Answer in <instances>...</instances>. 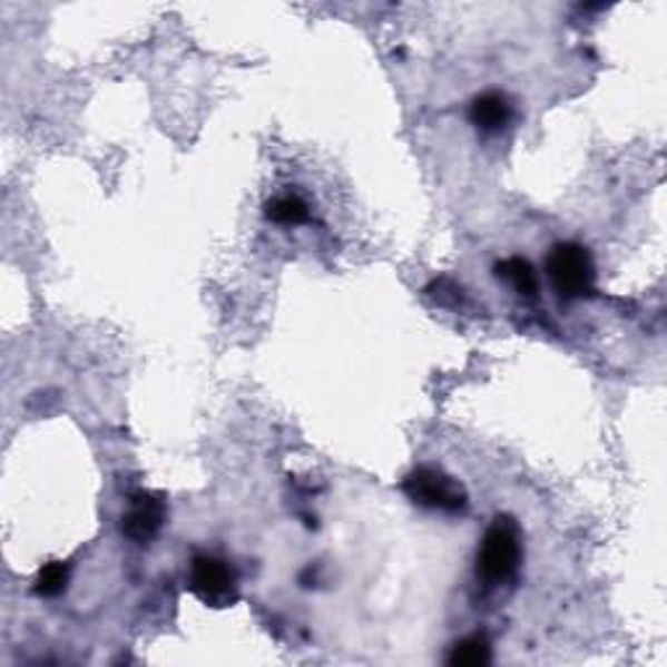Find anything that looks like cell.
<instances>
[{"label":"cell","mask_w":667,"mask_h":667,"mask_svg":"<svg viewBox=\"0 0 667 667\" xmlns=\"http://www.w3.org/2000/svg\"><path fill=\"white\" fill-rule=\"evenodd\" d=\"M167 509L165 503L159 501L157 496L151 493H134L130 496L128 511L122 513V534H126L128 540L139 542V546H147L159 534V529L165 524Z\"/></svg>","instance_id":"5"},{"label":"cell","mask_w":667,"mask_h":667,"mask_svg":"<svg viewBox=\"0 0 667 667\" xmlns=\"http://www.w3.org/2000/svg\"><path fill=\"white\" fill-rule=\"evenodd\" d=\"M490 659H493L490 641L482 634H474L451 647L447 663L454 667H482V665H490Z\"/></svg>","instance_id":"8"},{"label":"cell","mask_w":667,"mask_h":667,"mask_svg":"<svg viewBox=\"0 0 667 667\" xmlns=\"http://www.w3.org/2000/svg\"><path fill=\"white\" fill-rule=\"evenodd\" d=\"M546 272L553 282L556 293L561 297H585L595 290V258L585 245L579 243H558L550 251Z\"/></svg>","instance_id":"2"},{"label":"cell","mask_w":667,"mask_h":667,"mask_svg":"<svg viewBox=\"0 0 667 667\" xmlns=\"http://www.w3.org/2000/svg\"><path fill=\"white\" fill-rule=\"evenodd\" d=\"M68 579H71V569L63 561H52L40 569L35 579V595L40 597H58L66 592Z\"/></svg>","instance_id":"10"},{"label":"cell","mask_w":667,"mask_h":667,"mask_svg":"<svg viewBox=\"0 0 667 667\" xmlns=\"http://www.w3.org/2000/svg\"><path fill=\"white\" fill-rule=\"evenodd\" d=\"M521 563L519 527L509 517H496L478 550V577L488 587H501L517 577Z\"/></svg>","instance_id":"1"},{"label":"cell","mask_w":667,"mask_h":667,"mask_svg":"<svg viewBox=\"0 0 667 667\" xmlns=\"http://www.w3.org/2000/svg\"><path fill=\"white\" fill-rule=\"evenodd\" d=\"M470 120L485 134H496L509 126L511 120V102L501 91H485V95L474 97L470 105Z\"/></svg>","instance_id":"6"},{"label":"cell","mask_w":667,"mask_h":667,"mask_svg":"<svg viewBox=\"0 0 667 667\" xmlns=\"http://www.w3.org/2000/svg\"><path fill=\"white\" fill-rule=\"evenodd\" d=\"M404 496L420 509L459 513L467 509V490L462 482L451 474L433 470V467H418L402 482Z\"/></svg>","instance_id":"3"},{"label":"cell","mask_w":667,"mask_h":667,"mask_svg":"<svg viewBox=\"0 0 667 667\" xmlns=\"http://www.w3.org/2000/svg\"><path fill=\"white\" fill-rule=\"evenodd\" d=\"M266 217L277 225H303L311 219V209L297 194H279L266 202Z\"/></svg>","instance_id":"9"},{"label":"cell","mask_w":667,"mask_h":667,"mask_svg":"<svg viewBox=\"0 0 667 667\" xmlns=\"http://www.w3.org/2000/svg\"><path fill=\"white\" fill-rule=\"evenodd\" d=\"M496 277L509 282V285L517 290L519 295H524V297L538 295V274H534L532 264H529L527 258L511 256V258L498 261Z\"/></svg>","instance_id":"7"},{"label":"cell","mask_w":667,"mask_h":667,"mask_svg":"<svg viewBox=\"0 0 667 667\" xmlns=\"http://www.w3.org/2000/svg\"><path fill=\"white\" fill-rule=\"evenodd\" d=\"M188 589L212 608H227V605L237 600L235 571L217 556L194 558L188 573Z\"/></svg>","instance_id":"4"}]
</instances>
